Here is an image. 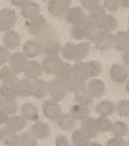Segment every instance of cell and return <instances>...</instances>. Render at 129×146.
<instances>
[{"label":"cell","instance_id":"cell-1","mask_svg":"<svg viewBox=\"0 0 129 146\" xmlns=\"http://www.w3.org/2000/svg\"><path fill=\"white\" fill-rule=\"evenodd\" d=\"M37 42L41 45L42 53H44L46 56H59L63 46L55 35V32L49 27L43 33L37 35Z\"/></svg>","mask_w":129,"mask_h":146},{"label":"cell","instance_id":"cell-2","mask_svg":"<svg viewBox=\"0 0 129 146\" xmlns=\"http://www.w3.org/2000/svg\"><path fill=\"white\" fill-rule=\"evenodd\" d=\"M44 115L50 121H57L59 117L63 114L61 112V107L59 106L58 101H55L53 99L45 100L42 106Z\"/></svg>","mask_w":129,"mask_h":146},{"label":"cell","instance_id":"cell-3","mask_svg":"<svg viewBox=\"0 0 129 146\" xmlns=\"http://www.w3.org/2000/svg\"><path fill=\"white\" fill-rule=\"evenodd\" d=\"M92 23L93 21L89 18V15H84V18L81 21L78 22L77 24H73L71 27V36L78 41L86 40V31L92 25Z\"/></svg>","mask_w":129,"mask_h":146},{"label":"cell","instance_id":"cell-4","mask_svg":"<svg viewBox=\"0 0 129 146\" xmlns=\"http://www.w3.org/2000/svg\"><path fill=\"white\" fill-rule=\"evenodd\" d=\"M68 92L64 85V81L59 79H53L48 81V95L51 97L53 100L55 101H61L64 100Z\"/></svg>","mask_w":129,"mask_h":146},{"label":"cell","instance_id":"cell-5","mask_svg":"<svg viewBox=\"0 0 129 146\" xmlns=\"http://www.w3.org/2000/svg\"><path fill=\"white\" fill-rule=\"evenodd\" d=\"M16 21V15L11 9L0 10V32H9Z\"/></svg>","mask_w":129,"mask_h":146},{"label":"cell","instance_id":"cell-6","mask_svg":"<svg viewBox=\"0 0 129 146\" xmlns=\"http://www.w3.org/2000/svg\"><path fill=\"white\" fill-rule=\"evenodd\" d=\"M109 77L116 84H124L129 79V72L122 64H113L109 68Z\"/></svg>","mask_w":129,"mask_h":146},{"label":"cell","instance_id":"cell-7","mask_svg":"<svg viewBox=\"0 0 129 146\" xmlns=\"http://www.w3.org/2000/svg\"><path fill=\"white\" fill-rule=\"evenodd\" d=\"M70 0H50L49 6H48V11L51 15L60 18L64 15H67L68 10L70 9Z\"/></svg>","mask_w":129,"mask_h":146},{"label":"cell","instance_id":"cell-8","mask_svg":"<svg viewBox=\"0 0 129 146\" xmlns=\"http://www.w3.org/2000/svg\"><path fill=\"white\" fill-rule=\"evenodd\" d=\"M10 66L16 74L24 73L26 66L29 64V57L24 53H14L10 57Z\"/></svg>","mask_w":129,"mask_h":146},{"label":"cell","instance_id":"cell-9","mask_svg":"<svg viewBox=\"0 0 129 146\" xmlns=\"http://www.w3.org/2000/svg\"><path fill=\"white\" fill-rule=\"evenodd\" d=\"M114 40L115 35L113 33H108V32H103L101 35L94 43H95V47L97 51L101 52H106L109 51L114 47Z\"/></svg>","mask_w":129,"mask_h":146},{"label":"cell","instance_id":"cell-10","mask_svg":"<svg viewBox=\"0 0 129 146\" xmlns=\"http://www.w3.org/2000/svg\"><path fill=\"white\" fill-rule=\"evenodd\" d=\"M25 125H26V120L22 115H12L9 117V120L3 129L7 132L19 133L25 127Z\"/></svg>","mask_w":129,"mask_h":146},{"label":"cell","instance_id":"cell-11","mask_svg":"<svg viewBox=\"0 0 129 146\" xmlns=\"http://www.w3.org/2000/svg\"><path fill=\"white\" fill-rule=\"evenodd\" d=\"M79 130L90 139L95 137L97 135V133H99L97 126H96V121H95V119L91 117H89L84 121L81 122Z\"/></svg>","mask_w":129,"mask_h":146},{"label":"cell","instance_id":"cell-12","mask_svg":"<svg viewBox=\"0 0 129 146\" xmlns=\"http://www.w3.org/2000/svg\"><path fill=\"white\" fill-rule=\"evenodd\" d=\"M26 27H28V29H29L30 33H31V34H34L36 36L39 35L41 33H43L44 31L48 28L45 18H43L42 15L37 17V18L31 20V21H28Z\"/></svg>","mask_w":129,"mask_h":146},{"label":"cell","instance_id":"cell-13","mask_svg":"<svg viewBox=\"0 0 129 146\" xmlns=\"http://www.w3.org/2000/svg\"><path fill=\"white\" fill-rule=\"evenodd\" d=\"M86 90L90 95L95 98H100L105 94V82L101 79L94 78L86 85Z\"/></svg>","mask_w":129,"mask_h":146},{"label":"cell","instance_id":"cell-14","mask_svg":"<svg viewBox=\"0 0 129 146\" xmlns=\"http://www.w3.org/2000/svg\"><path fill=\"white\" fill-rule=\"evenodd\" d=\"M42 72H43L42 64H39L37 60L32 59V60H29V64L24 70V75H25V78L34 81L39 78V76L42 75Z\"/></svg>","mask_w":129,"mask_h":146},{"label":"cell","instance_id":"cell-15","mask_svg":"<svg viewBox=\"0 0 129 146\" xmlns=\"http://www.w3.org/2000/svg\"><path fill=\"white\" fill-rule=\"evenodd\" d=\"M63 59L59 56H46L42 62V68L46 74L55 75Z\"/></svg>","mask_w":129,"mask_h":146},{"label":"cell","instance_id":"cell-16","mask_svg":"<svg viewBox=\"0 0 129 146\" xmlns=\"http://www.w3.org/2000/svg\"><path fill=\"white\" fill-rule=\"evenodd\" d=\"M71 76L74 77L76 79H78L79 81H81V82H86L90 78L89 73H88L86 63H84V62H77L74 65L72 66Z\"/></svg>","mask_w":129,"mask_h":146},{"label":"cell","instance_id":"cell-17","mask_svg":"<svg viewBox=\"0 0 129 146\" xmlns=\"http://www.w3.org/2000/svg\"><path fill=\"white\" fill-rule=\"evenodd\" d=\"M96 24L99 25V28L103 32L112 33L117 28V20H116V18L114 15L106 13L103 18H101L100 20L96 22Z\"/></svg>","mask_w":129,"mask_h":146},{"label":"cell","instance_id":"cell-18","mask_svg":"<svg viewBox=\"0 0 129 146\" xmlns=\"http://www.w3.org/2000/svg\"><path fill=\"white\" fill-rule=\"evenodd\" d=\"M31 133L35 136L37 139H44L48 137L50 134V129L48 124L42 121H36L31 127Z\"/></svg>","mask_w":129,"mask_h":146},{"label":"cell","instance_id":"cell-19","mask_svg":"<svg viewBox=\"0 0 129 146\" xmlns=\"http://www.w3.org/2000/svg\"><path fill=\"white\" fill-rule=\"evenodd\" d=\"M15 87L19 97H30L33 94V80L23 78L15 82Z\"/></svg>","mask_w":129,"mask_h":146},{"label":"cell","instance_id":"cell-20","mask_svg":"<svg viewBox=\"0 0 129 146\" xmlns=\"http://www.w3.org/2000/svg\"><path fill=\"white\" fill-rule=\"evenodd\" d=\"M21 115L26 121H32V122H36L38 120V117H39L37 108H36L33 103H30V102L22 104Z\"/></svg>","mask_w":129,"mask_h":146},{"label":"cell","instance_id":"cell-21","mask_svg":"<svg viewBox=\"0 0 129 146\" xmlns=\"http://www.w3.org/2000/svg\"><path fill=\"white\" fill-rule=\"evenodd\" d=\"M21 15L24 19H26L28 21H31L41 15V8L38 5H36L35 2L31 1L26 6L21 8Z\"/></svg>","mask_w":129,"mask_h":146},{"label":"cell","instance_id":"cell-22","mask_svg":"<svg viewBox=\"0 0 129 146\" xmlns=\"http://www.w3.org/2000/svg\"><path fill=\"white\" fill-rule=\"evenodd\" d=\"M95 111L100 117H109L112 114H114L116 111V106L114 102L108 101V100H103L96 104L95 107Z\"/></svg>","mask_w":129,"mask_h":146},{"label":"cell","instance_id":"cell-23","mask_svg":"<svg viewBox=\"0 0 129 146\" xmlns=\"http://www.w3.org/2000/svg\"><path fill=\"white\" fill-rule=\"evenodd\" d=\"M71 117L76 120V121H84L86 119L90 117V108L89 107H84V106H81L79 103L72 106L71 109H70V112Z\"/></svg>","mask_w":129,"mask_h":146},{"label":"cell","instance_id":"cell-24","mask_svg":"<svg viewBox=\"0 0 129 146\" xmlns=\"http://www.w3.org/2000/svg\"><path fill=\"white\" fill-rule=\"evenodd\" d=\"M114 48L117 51L126 52L129 50V37L127 32L119 31L115 34L114 40Z\"/></svg>","mask_w":129,"mask_h":146},{"label":"cell","instance_id":"cell-25","mask_svg":"<svg viewBox=\"0 0 129 146\" xmlns=\"http://www.w3.org/2000/svg\"><path fill=\"white\" fill-rule=\"evenodd\" d=\"M74 99H76L77 103H79L81 106H84V107H89V108L92 106L93 100H94L93 97L88 92L86 86L82 87L81 89H79V90H77V91L74 92Z\"/></svg>","mask_w":129,"mask_h":146},{"label":"cell","instance_id":"cell-26","mask_svg":"<svg viewBox=\"0 0 129 146\" xmlns=\"http://www.w3.org/2000/svg\"><path fill=\"white\" fill-rule=\"evenodd\" d=\"M20 42H21V37L19 35V33L12 31V30L9 32H6V34L3 35V44L8 50L16 48L20 45Z\"/></svg>","mask_w":129,"mask_h":146},{"label":"cell","instance_id":"cell-27","mask_svg":"<svg viewBox=\"0 0 129 146\" xmlns=\"http://www.w3.org/2000/svg\"><path fill=\"white\" fill-rule=\"evenodd\" d=\"M48 95V82L43 79H37L33 81V94L32 96L37 99H42Z\"/></svg>","mask_w":129,"mask_h":146},{"label":"cell","instance_id":"cell-28","mask_svg":"<svg viewBox=\"0 0 129 146\" xmlns=\"http://www.w3.org/2000/svg\"><path fill=\"white\" fill-rule=\"evenodd\" d=\"M16 75L11 66H3L0 69V80L2 84H15L18 81Z\"/></svg>","mask_w":129,"mask_h":146},{"label":"cell","instance_id":"cell-29","mask_svg":"<svg viewBox=\"0 0 129 146\" xmlns=\"http://www.w3.org/2000/svg\"><path fill=\"white\" fill-rule=\"evenodd\" d=\"M42 52L41 50V45L37 41H32L30 40L28 42H25L23 45V53L29 57V58H34L36 57L39 53Z\"/></svg>","mask_w":129,"mask_h":146},{"label":"cell","instance_id":"cell-30","mask_svg":"<svg viewBox=\"0 0 129 146\" xmlns=\"http://www.w3.org/2000/svg\"><path fill=\"white\" fill-rule=\"evenodd\" d=\"M0 109L7 112L10 117L15 115L18 111V103L15 99H8L0 97Z\"/></svg>","mask_w":129,"mask_h":146},{"label":"cell","instance_id":"cell-31","mask_svg":"<svg viewBox=\"0 0 129 146\" xmlns=\"http://www.w3.org/2000/svg\"><path fill=\"white\" fill-rule=\"evenodd\" d=\"M57 124L64 131H71L76 126V120L71 117L70 113H63L57 120Z\"/></svg>","mask_w":129,"mask_h":146},{"label":"cell","instance_id":"cell-32","mask_svg":"<svg viewBox=\"0 0 129 146\" xmlns=\"http://www.w3.org/2000/svg\"><path fill=\"white\" fill-rule=\"evenodd\" d=\"M111 133L115 137H125L129 133V126L126 122L124 121H116L112 125Z\"/></svg>","mask_w":129,"mask_h":146},{"label":"cell","instance_id":"cell-33","mask_svg":"<svg viewBox=\"0 0 129 146\" xmlns=\"http://www.w3.org/2000/svg\"><path fill=\"white\" fill-rule=\"evenodd\" d=\"M66 15H67V21L73 25V24H77L78 22L81 21L86 15H84L83 10L80 7H73L68 10Z\"/></svg>","mask_w":129,"mask_h":146},{"label":"cell","instance_id":"cell-34","mask_svg":"<svg viewBox=\"0 0 129 146\" xmlns=\"http://www.w3.org/2000/svg\"><path fill=\"white\" fill-rule=\"evenodd\" d=\"M71 72H72V66L67 63V62H61L60 65L58 67L57 72L55 73V76H56V79H59L61 81H64L67 78H69L71 76Z\"/></svg>","mask_w":129,"mask_h":146},{"label":"cell","instance_id":"cell-35","mask_svg":"<svg viewBox=\"0 0 129 146\" xmlns=\"http://www.w3.org/2000/svg\"><path fill=\"white\" fill-rule=\"evenodd\" d=\"M90 52V43L89 42H80L76 44V51H74V60L81 62L86 58Z\"/></svg>","mask_w":129,"mask_h":146},{"label":"cell","instance_id":"cell-36","mask_svg":"<svg viewBox=\"0 0 129 146\" xmlns=\"http://www.w3.org/2000/svg\"><path fill=\"white\" fill-rule=\"evenodd\" d=\"M0 96L2 98H8V99H16L18 91L15 84H2L0 87Z\"/></svg>","mask_w":129,"mask_h":146},{"label":"cell","instance_id":"cell-37","mask_svg":"<svg viewBox=\"0 0 129 146\" xmlns=\"http://www.w3.org/2000/svg\"><path fill=\"white\" fill-rule=\"evenodd\" d=\"M71 143L72 146H88V144L90 143V139H88L86 135L78 129V130H74L72 133Z\"/></svg>","mask_w":129,"mask_h":146},{"label":"cell","instance_id":"cell-38","mask_svg":"<svg viewBox=\"0 0 129 146\" xmlns=\"http://www.w3.org/2000/svg\"><path fill=\"white\" fill-rule=\"evenodd\" d=\"M95 121H96V126H97L99 133H107V132H111L113 122L109 120V117H99L97 119H95Z\"/></svg>","mask_w":129,"mask_h":146},{"label":"cell","instance_id":"cell-39","mask_svg":"<svg viewBox=\"0 0 129 146\" xmlns=\"http://www.w3.org/2000/svg\"><path fill=\"white\" fill-rule=\"evenodd\" d=\"M64 85L68 91H73V92H76L77 90H79V89H81L82 87H84V86H86V82H81V81H79L78 79H76L74 77L70 76L69 78H67V79L64 81Z\"/></svg>","mask_w":129,"mask_h":146},{"label":"cell","instance_id":"cell-40","mask_svg":"<svg viewBox=\"0 0 129 146\" xmlns=\"http://www.w3.org/2000/svg\"><path fill=\"white\" fill-rule=\"evenodd\" d=\"M103 31L99 28V25L96 23H92V25L86 31V40L90 41V42H95L99 37L102 35Z\"/></svg>","mask_w":129,"mask_h":146},{"label":"cell","instance_id":"cell-41","mask_svg":"<svg viewBox=\"0 0 129 146\" xmlns=\"http://www.w3.org/2000/svg\"><path fill=\"white\" fill-rule=\"evenodd\" d=\"M19 146H37V139L31 132H24L20 135Z\"/></svg>","mask_w":129,"mask_h":146},{"label":"cell","instance_id":"cell-42","mask_svg":"<svg viewBox=\"0 0 129 146\" xmlns=\"http://www.w3.org/2000/svg\"><path fill=\"white\" fill-rule=\"evenodd\" d=\"M2 141H3L6 146H19V144H20V135L18 133L5 131V136H3Z\"/></svg>","mask_w":129,"mask_h":146},{"label":"cell","instance_id":"cell-43","mask_svg":"<svg viewBox=\"0 0 129 146\" xmlns=\"http://www.w3.org/2000/svg\"><path fill=\"white\" fill-rule=\"evenodd\" d=\"M74 51H76V44L67 43L61 47V56L67 60H74Z\"/></svg>","mask_w":129,"mask_h":146},{"label":"cell","instance_id":"cell-44","mask_svg":"<svg viewBox=\"0 0 129 146\" xmlns=\"http://www.w3.org/2000/svg\"><path fill=\"white\" fill-rule=\"evenodd\" d=\"M86 67H88V73H89V77L90 78H95L97 77L101 73H102V66L100 63L95 62V60H90L86 63Z\"/></svg>","mask_w":129,"mask_h":146},{"label":"cell","instance_id":"cell-45","mask_svg":"<svg viewBox=\"0 0 129 146\" xmlns=\"http://www.w3.org/2000/svg\"><path fill=\"white\" fill-rule=\"evenodd\" d=\"M116 111L119 117H129V99L120 100L116 107Z\"/></svg>","mask_w":129,"mask_h":146},{"label":"cell","instance_id":"cell-46","mask_svg":"<svg viewBox=\"0 0 129 146\" xmlns=\"http://www.w3.org/2000/svg\"><path fill=\"white\" fill-rule=\"evenodd\" d=\"M106 13H107V12H106V10L104 9V7H103V6H100V7H97L96 9H94V10H92V11L90 12L89 18H90L94 23H96L101 18H103Z\"/></svg>","mask_w":129,"mask_h":146},{"label":"cell","instance_id":"cell-47","mask_svg":"<svg viewBox=\"0 0 129 146\" xmlns=\"http://www.w3.org/2000/svg\"><path fill=\"white\" fill-rule=\"evenodd\" d=\"M103 7L108 12H115L120 7L119 0H103Z\"/></svg>","mask_w":129,"mask_h":146},{"label":"cell","instance_id":"cell-48","mask_svg":"<svg viewBox=\"0 0 129 146\" xmlns=\"http://www.w3.org/2000/svg\"><path fill=\"white\" fill-rule=\"evenodd\" d=\"M80 2H81V6L86 10H88L89 12H91L92 10L101 6L100 0H80Z\"/></svg>","mask_w":129,"mask_h":146},{"label":"cell","instance_id":"cell-49","mask_svg":"<svg viewBox=\"0 0 129 146\" xmlns=\"http://www.w3.org/2000/svg\"><path fill=\"white\" fill-rule=\"evenodd\" d=\"M11 57V54L6 46H2L0 45V66L5 65L7 62L10 60Z\"/></svg>","mask_w":129,"mask_h":146},{"label":"cell","instance_id":"cell-50","mask_svg":"<svg viewBox=\"0 0 129 146\" xmlns=\"http://www.w3.org/2000/svg\"><path fill=\"white\" fill-rule=\"evenodd\" d=\"M105 146H126V141L122 137H111Z\"/></svg>","mask_w":129,"mask_h":146},{"label":"cell","instance_id":"cell-51","mask_svg":"<svg viewBox=\"0 0 129 146\" xmlns=\"http://www.w3.org/2000/svg\"><path fill=\"white\" fill-rule=\"evenodd\" d=\"M55 146H72L70 144V141L66 135H58L55 139Z\"/></svg>","mask_w":129,"mask_h":146},{"label":"cell","instance_id":"cell-52","mask_svg":"<svg viewBox=\"0 0 129 146\" xmlns=\"http://www.w3.org/2000/svg\"><path fill=\"white\" fill-rule=\"evenodd\" d=\"M9 117H10V115L8 114L7 112H5L3 110L0 109V125H6Z\"/></svg>","mask_w":129,"mask_h":146},{"label":"cell","instance_id":"cell-53","mask_svg":"<svg viewBox=\"0 0 129 146\" xmlns=\"http://www.w3.org/2000/svg\"><path fill=\"white\" fill-rule=\"evenodd\" d=\"M11 2H12L14 6H16V7L23 8L24 6H26L28 3H30L31 0H11Z\"/></svg>","mask_w":129,"mask_h":146},{"label":"cell","instance_id":"cell-54","mask_svg":"<svg viewBox=\"0 0 129 146\" xmlns=\"http://www.w3.org/2000/svg\"><path fill=\"white\" fill-rule=\"evenodd\" d=\"M122 62H124V65L126 66V67H129V50L122 53Z\"/></svg>","mask_w":129,"mask_h":146},{"label":"cell","instance_id":"cell-55","mask_svg":"<svg viewBox=\"0 0 129 146\" xmlns=\"http://www.w3.org/2000/svg\"><path fill=\"white\" fill-rule=\"evenodd\" d=\"M119 2L122 8H129V0H119Z\"/></svg>","mask_w":129,"mask_h":146},{"label":"cell","instance_id":"cell-56","mask_svg":"<svg viewBox=\"0 0 129 146\" xmlns=\"http://www.w3.org/2000/svg\"><path fill=\"white\" fill-rule=\"evenodd\" d=\"M3 136H5V129L1 127V125H0V141L3 139Z\"/></svg>","mask_w":129,"mask_h":146},{"label":"cell","instance_id":"cell-57","mask_svg":"<svg viewBox=\"0 0 129 146\" xmlns=\"http://www.w3.org/2000/svg\"><path fill=\"white\" fill-rule=\"evenodd\" d=\"M88 146H103L101 143H99V142H91L90 141V143L88 144Z\"/></svg>","mask_w":129,"mask_h":146},{"label":"cell","instance_id":"cell-58","mask_svg":"<svg viewBox=\"0 0 129 146\" xmlns=\"http://www.w3.org/2000/svg\"><path fill=\"white\" fill-rule=\"evenodd\" d=\"M125 90H126V92L129 95V79L126 81V85H125Z\"/></svg>","mask_w":129,"mask_h":146},{"label":"cell","instance_id":"cell-59","mask_svg":"<svg viewBox=\"0 0 129 146\" xmlns=\"http://www.w3.org/2000/svg\"><path fill=\"white\" fill-rule=\"evenodd\" d=\"M126 146H129V139L128 141H126Z\"/></svg>","mask_w":129,"mask_h":146},{"label":"cell","instance_id":"cell-60","mask_svg":"<svg viewBox=\"0 0 129 146\" xmlns=\"http://www.w3.org/2000/svg\"><path fill=\"white\" fill-rule=\"evenodd\" d=\"M44 1H50V0H44Z\"/></svg>","mask_w":129,"mask_h":146},{"label":"cell","instance_id":"cell-61","mask_svg":"<svg viewBox=\"0 0 129 146\" xmlns=\"http://www.w3.org/2000/svg\"><path fill=\"white\" fill-rule=\"evenodd\" d=\"M128 23H129V18H128Z\"/></svg>","mask_w":129,"mask_h":146}]
</instances>
